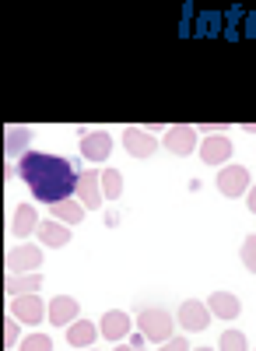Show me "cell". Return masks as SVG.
I'll return each mask as SVG.
<instances>
[{
  "mask_svg": "<svg viewBox=\"0 0 256 351\" xmlns=\"http://www.w3.org/2000/svg\"><path fill=\"white\" fill-rule=\"evenodd\" d=\"M36 236L42 239V246L60 250V246H67V243H71V228H67L64 221L49 218V221H39V232H36Z\"/></svg>",
  "mask_w": 256,
  "mask_h": 351,
  "instance_id": "obj_13",
  "label": "cell"
},
{
  "mask_svg": "<svg viewBox=\"0 0 256 351\" xmlns=\"http://www.w3.org/2000/svg\"><path fill=\"white\" fill-rule=\"evenodd\" d=\"M88 351H95V348H88Z\"/></svg>",
  "mask_w": 256,
  "mask_h": 351,
  "instance_id": "obj_30",
  "label": "cell"
},
{
  "mask_svg": "<svg viewBox=\"0 0 256 351\" xmlns=\"http://www.w3.org/2000/svg\"><path fill=\"white\" fill-rule=\"evenodd\" d=\"M25 144H28V130H8V155H18L25 152Z\"/></svg>",
  "mask_w": 256,
  "mask_h": 351,
  "instance_id": "obj_24",
  "label": "cell"
},
{
  "mask_svg": "<svg viewBox=\"0 0 256 351\" xmlns=\"http://www.w3.org/2000/svg\"><path fill=\"white\" fill-rule=\"evenodd\" d=\"M123 144H127V152L133 158H151L158 152V141H151L144 130H137V127H127L123 130Z\"/></svg>",
  "mask_w": 256,
  "mask_h": 351,
  "instance_id": "obj_8",
  "label": "cell"
},
{
  "mask_svg": "<svg viewBox=\"0 0 256 351\" xmlns=\"http://www.w3.org/2000/svg\"><path fill=\"white\" fill-rule=\"evenodd\" d=\"M18 324H21V319H14V316L4 319V348H8V351H11V348L18 344V337H21V334H18Z\"/></svg>",
  "mask_w": 256,
  "mask_h": 351,
  "instance_id": "obj_25",
  "label": "cell"
},
{
  "mask_svg": "<svg viewBox=\"0 0 256 351\" xmlns=\"http://www.w3.org/2000/svg\"><path fill=\"white\" fill-rule=\"evenodd\" d=\"M77 197H81L84 208H102L105 193H102V186H99V172H95V169H84V172L77 176Z\"/></svg>",
  "mask_w": 256,
  "mask_h": 351,
  "instance_id": "obj_5",
  "label": "cell"
},
{
  "mask_svg": "<svg viewBox=\"0 0 256 351\" xmlns=\"http://www.w3.org/2000/svg\"><path fill=\"white\" fill-rule=\"evenodd\" d=\"M196 351H211V348H196Z\"/></svg>",
  "mask_w": 256,
  "mask_h": 351,
  "instance_id": "obj_29",
  "label": "cell"
},
{
  "mask_svg": "<svg viewBox=\"0 0 256 351\" xmlns=\"http://www.w3.org/2000/svg\"><path fill=\"white\" fill-rule=\"evenodd\" d=\"M11 232H14L18 239L28 236V232H39V215H36L32 204H21V208L11 215Z\"/></svg>",
  "mask_w": 256,
  "mask_h": 351,
  "instance_id": "obj_17",
  "label": "cell"
},
{
  "mask_svg": "<svg viewBox=\"0 0 256 351\" xmlns=\"http://www.w3.org/2000/svg\"><path fill=\"white\" fill-rule=\"evenodd\" d=\"M179 327L183 330H190V334H201V330H207V324H211V309H207V302H196V299H186L183 306H179Z\"/></svg>",
  "mask_w": 256,
  "mask_h": 351,
  "instance_id": "obj_4",
  "label": "cell"
},
{
  "mask_svg": "<svg viewBox=\"0 0 256 351\" xmlns=\"http://www.w3.org/2000/svg\"><path fill=\"white\" fill-rule=\"evenodd\" d=\"M242 267L256 274V232L246 236V243H242Z\"/></svg>",
  "mask_w": 256,
  "mask_h": 351,
  "instance_id": "obj_23",
  "label": "cell"
},
{
  "mask_svg": "<svg viewBox=\"0 0 256 351\" xmlns=\"http://www.w3.org/2000/svg\"><path fill=\"white\" fill-rule=\"evenodd\" d=\"M165 148L172 155H190L196 148V130L193 127H168L165 130Z\"/></svg>",
  "mask_w": 256,
  "mask_h": 351,
  "instance_id": "obj_9",
  "label": "cell"
},
{
  "mask_svg": "<svg viewBox=\"0 0 256 351\" xmlns=\"http://www.w3.org/2000/svg\"><path fill=\"white\" fill-rule=\"evenodd\" d=\"M127 334H130V316H127L123 309H109V313L102 316V337L123 341Z\"/></svg>",
  "mask_w": 256,
  "mask_h": 351,
  "instance_id": "obj_14",
  "label": "cell"
},
{
  "mask_svg": "<svg viewBox=\"0 0 256 351\" xmlns=\"http://www.w3.org/2000/svg\"><path fill=\"white\" fill-rule=\"evenodd\" d=\"M39 263H42V253H39V246H14V250L8 253V271H11V274L36 271Z\"/></svg>",
  "mask_w": 256,
  "mask_h": 351,
  "instance_id": "obj_7",
  "label": "cell"
},
{
  "mask_svg": "<svg viewBox=\"0 0 256 351\" xmlns=\"http://www.w3.org/2000/svg\"><path fill=\"white\" fill-rule=\"evenodd\" d=\"M201 158L207 162V165H221V162H229L232 158V141L229 137H211V141H204L201 144Z\"/></svg>",
  "mask_w": 256,
  "mask_h": 351,
  "instance_id": "obj_15",
  "label": "cell"
},
{
  "mask_svg": "<svg viewBox=\"0 0 256 351\" xmlns=\"http://www.w3.org/2000/svg\"><path fill=\"white\" fill-rule=\"evenodd\" d=\"M11 316L21 319V324H39L46 316V306L39 295H18V299H11Z\"/></svg>",
  "mask_w": 256,
  "mask_h": 351,
  "instance_id": "obj_6",
  "label": "cell"
},
{
  "mask_svg": "<svg viewBox=\"0 0 256 351\" xmlns=\"http://www.w3.org/2000/svg\"><path fill=\"white\" fill-rule=\"evenodd\" d=\"M116 351H144V348H140V337H133L130 344H120Z\"/></svg>",
  "mask_w": 256,
  "mask_h": 351,
  "instance_id": "obj_27",
  "label": "cell"
},
{
  "mask_svg": "<svg viewBox=\"0 0 256 351\" xmlns=\"http://www.w3.org/2000/svg\"><path fill=\"white\" fill-rule=\"evenodd\" d=\"M158 351H190V341L186 337H172V341H165Z\"/></svg>",
  "mask_w": 256,
  "mask_h": 351,
  "instance_id": "obj_26",
  "label": "cell"
},
{
  "mask_svg": "<svg viewBox=\"0 0 256 351\" xmlns=\"http://www.w3.org/2000/svg\"><path fill=\"white\" fill-rule=\"evenodd\" d=\"M218 190L225 193V197H242V193H249V169L246 165H225L221 172H218Z\"/></svg>",
  "mask_w": 256,
  "mask_h": 351,
  "instance_id": "obj_3",
  "label": "cell"
},
{
  "mask_svg": "<svg viewBox=\"0 0 256 351\" xmlns=\"http://www.w3.org/2000/svg\"><path fill=\"white\" fill-rule=\"evenodd\" d=\"M207 309H211L214 316H221V319H235L242 306H239V299L232 295V291H211Z\"/></svg>",
  "mask_w": 256,
  "mask_h": 351,
  "instance_id": "obj_16",
  "label": "cell"
},
{
  "mask_svg": "<svg viewBox=\"0 0 256 351\" xmlns=\"http://www.w3.org/2000/svg\"><path fill=\"white\" fill-rule=\"evenodd\" d=\"M109 152H112V137L105 130H95L81 141V155L88 162H102V158H109Z\"/></svg>",
  "mask_w": 256,
  "mask_h": 351,
  "instance_id": "obj_10",
  "label": "cell"
},
{
  "mask_svg": "<svg viewBox=\"0 0 256 351\" xmlns=\"http://www.w3.org/2000/svg\"><path fill=\"white\" fill-rule=\"evenodd\" d=\"M18 172H21L25 186L32 190V197H39L46 204H60L77 190L74 165L67 158H56V155H25Z\"/></svg>",
  "mask_w": 256,
  "mask_h": 351,
  "instance_id": "obj_1",
  "label": "cell"
},
{
  "mask_svg": "<svg viewBox=\"0 0 256 351\" xmlns=\"http://www.w3.org/2000/svg\"><path fill=\"white\" fill-rule=\"evenodd\" d=\"M39 285H42L39 274H21V278L11 274V278H8V295H11V299H18V295H36Z\"/></svg>",
  "mask_w": 256,
  "mask_h": 351,
  "instance_id": "obj_19",
  "label": "cell"
},
{
  "mask_svg": "<svg viewBox=\"0 0 256 351\" xmlns=\"http://www.w3.org/2000/svg\"><path fill=\"white\" fill-rule=\"evenodd\" d=\"M99 337V327L92 324V319H74V324L67 327V344L71 348H81V351H88Z\"/></svg>",
  "mask_w": 256,
  "mask_h": 351,
  "instance_id": "obj_12",
  "label": "cell"
},
{
  "mask_svg": "<svg viewBox=\"0 0 256 351\" xmlns=\"http://www.w3.org/2000/svg\"><path fill=\"white\" fill-rule=\"evenodd\" d=\"M246 200H249V211H253V215H256V183H253V186H249V193H246Z\"/></svg>",
  "mask_w": 256,
  "mask_h": 351,
  "instance_id": "obj_28",
  "label": "cell"
},
{
  "mask_svg": "<svg viewBox=\"0 0 256 351\" xmlns=\"http://www.w3.org/2000/svg\"><path fill=\"white\" fill-rule=\"evenodd\" d=\"M218 351H249V344H246V334H242V330H225V334H221V344H218Z\"/></svg>",
  "mask_w": 256,
  "mask_h": 351,
  "instance_id": "obj_21",
  "label": "cell"
},
{
  "mask_svg": "<svg viewBox=\"0 0 256 351\" xmlns=\"http://www.w3.org/2000/svg\"><path fill=\"white\" fill-rule=\"evenodd\" d=\"M137 327H140V337H148V341H172L176 319L165 309H144L137 316Z\"/></svg>",
  "mask_w": 256,
  "mask_h": 351,
  "instance_id": "obj_2",
  "label": "cell"
},
{
  "mask_svg": "<svg viewBox=\"0 0 256 351\" xmlns=\"http://www.w3.org/2000/svg\"><path fill=\"white\" fill-rule=\"evenodd\" d=\"M18 351H53V341H49L46 334H28V337L18 344Z\"/></svg>",
  "mask_w": 256,
  "mask_h": 351,
  "instance_id": "obj_22",
  "label": "cell"
},
{
  "mask_svg": "<svg viewBox=\"0 0 256 351\" xmlns=\"http://www.w3.org/2000/svg\"><path fill=\"white\" fill-rule=\"evenodd\" d=\"M77 299H71V295H56L53 302H49V319H53V327H71L74 319H77Z\"/></svg>",
  "mask_w": 256,
  "mask_h": 351,
  "instance_id": "obj_11",
  "label": "cell"
},
{
  "mask_svg": "<svg viewBox=\"0 0 256 351\" xmlns=\"http://www.w3.org/2000/svg\"><path fill=\"white\" fill-rule=\"evenodd\" d=\"M84 204H77L74 197H67V200H60V204H49V215L56 218V221H64V225H77L81 218H84Z\"/></svg>",
  "mask_w": 256,
  "mask_h": 351,
  "instance_id": "obj_18",
  "label": "cell"
},
{
  "mask_svg": "<svg viewBox=\"0 0 256 351\" xmlns=\"http://www.w3.org/2000/svg\"><path fill=\"white\" fill-rule=\"evenodd\" d=\"M102 193H105V200H116V197L123 193V176H120V169H105V172H102Z\"/></svg>",
  "mask_w": 256,
  "mask_h": 351,
  "instance_id": "obj_20",
  "label": "cell"
}]
</instances>
